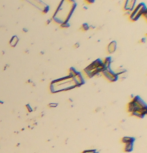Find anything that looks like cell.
Returning a JSON list of instances; mask_svg holds the SVG:
<instances>
[{
    "label": "cell",
    "mask_w": 147,
    "mask_h": 153,
    "mask_svg": "<svg viewBox=\"0 0 147 153\" xmlns=\"http://www.w3.org/2000/svg\"><path fill=\"white\" fill-rule=\"evenodd\" d=\"M86 2H87L88 4H92V3H94L95 2V0H85Z\"/></svg>",
    "instance_id": "d6986e66"
},
{
    "label": "cell",
    "mask_w": 147,
    "mask_h": 153,
    "mask_svg": "<svg viewBox=\"0 0 147 153\" xmlns=\"http://www.w3.org/2000/svg\"><path fill=\"white\" fill-rule=\"evenodd\" d=\"M82 153H99L97 149H86Z\"/></svg>",
    "instance_id": "9a60e30c"
},
{
    "label": "cell",
    "mask_w": 147,
    "mask_h": 153,
    "mask_svg": "<svg viewBox=\"0 0 147 153\" xmlns=\"http://www.w3.org/2000/svg\"><path fill=\"white\" fill-rule=\"evenodd\" d=\"M102 75H103L104 78H106L107 81L111 82V83H114V82L118 81L119 76L115 73L114 70H112L111 68H104V70L102 71Z\"/></svg>",
    "instance_id": "5b68a950"
},
{
    "label": "cell",
    "mask_w": 147,
    "mask_h": 153,
    "mask_svg": "<svg viewBox=\"0 0 147 153\" xmlns=\"http://www.w3.org/2000/svg\"><path fill=\"white\" fill-rule=\"evenodd\" d=\"M103 70H104L103 61L101 59H96L93 61V62H91L88 66L84 68V73H85V75L88 78H92V77L101 74Z\"/></svg>",
    "instance_id": "3957f363"
},
{
    "label": "cell",
    "mask_w": 147,
    "mask_h": 153,
    "mask_svg": "<svg viewBox=\"0 0 147 153\" xmlns=\"http://www.w3.org/2000/svg\"><path fill=\"white\" fill-rule=\"evenodd\" d=\"M146 115H147V111H146Z\"/></svg>",
    "instance_id": "ffe728a7"
},
{
    "label": "cell",
    "mask_w": 147,
    "mask_h": 153,
    "mask_svg": "<svg viewBox=\"0 0 147 153\" xmlns=\"http://www.w3.org/2000/svg\"><path fill=\"white\" fill-rule=\"evenodd\" d=\"M57 106H58L57 103H50L49 104V107H57Z\"/></svg>",
    "instance_id": "e0dca14e"
},
{
    "label": "cell",
    "mask_w": 147,
    "mask_h": 153,
    "mask_svg": "<svg viewBox=\"0 0 147 153\" xmlns=\"http://www.w3.org/2000/svg\"><path fill=\"white\" fill-rule=\"evenodd\" d=\"M146 36H147V34H146Z\"/></svg>",
    "instance_id": "44dd1931"
},
{
    "label": "cell",
    "mask_w": 147,
    "mask_h": 153,
    "mask_svg": "<svg viewBox=\"0 0 147 153\" xmlns=\"http://www.w3.org/2000/svg\"><path fill=\"white\" fill-rule=\"evenodd\" d=\"M89 28L90 26L88 23H83V24L81 25V30H82V31H87V30H89Z\"/></svg>",
    "instance_id": "5bb4252c"
},
{
    "label": "cell",
    "mask_w": 147,
    "mask_h": 153,
    "mask_svg": "<svg viewBox=\"0 0 147 153\" xmlns=\"http://www.w3.org/2000/svg\"><path fill=\"white\" fill-rule=\"evenodd\" d=\"M71 78L73 79L74 82H75V84H76L77 87L82 86L83 84L85 83V79H84L82 73H81V72H79V71H77L76 73L71 77Z\"/></svg>",
    "instance_id": "52a82bcc"
},
{
    "label": "cell",
    "mask_w": 147,
    "mask_h": 153,
    "mask_svg": "<svg viewBox=\"0 0 147 153\" xmlns=\"http://www.w3.org/2000/svg\"><path fill=\"white\" fill-rule=\"evenodd\" d=\"M147 107L145 108H142L139 106V104L136 102V101H134L133 99H131L128 102L127 104V111L129 112L130 114L133 113V112H136V111H139V110H143V109H146Z\"/></svg>",
    "instance_id": "8992f818"
},
{
    "label": "cell",
    "mask_w": 147,
    "mask_h": 153,
    "mask_svg": "<svg viewBox=\"0 0 147 153\" xmlns=\"http://www.w3.org/2000/svg\"><path fill=\"white\" fill-rule=\"evenodd\" d=\"M103 65H104V68H111V64H112V58L110 56H107L105 57L103 60Z\"/></svg>",
    "instance_id": "8fae6325"
},
{
    "label": "cell",
    "mask_w": 147,
    "mask_h": 153,
    "mask_svg": "<svg viewBox=\"0 0 147 153\" xmlns=\"http://www.w3.org/2000/svg\"><path fill=\"white\" fill-rule=\"evenodd\" d=\"M76 8L75 0H61L56 9L52 19L60 25L68 22Z\"/></svg>",
    "instance_id": "6da1fadb"
},
{
    "label": "cell",
    "mask_w": 147,
    "mask_h": 153,
    "mask_svg": "<svg viewBox=\"0 0 147 153\" xmlns=\"http://www.w3.org/2000/svg\"><path fill=\"white\" fill-rule=\"evenodd\" d=\"M146 40H147V37H143V38H142L141 40H140V43H145L146 42Z\"/></svg>",
    "instance_id": "ac0fdd59"
},
{
    "label": "cell",
    "mask_w": 147,
    "mask_h": 153,
    "mask_svg": "<svg viewBox=\"0 0 147 153\" xmlns=\"http://www.w3.org/2000/svg\"><path fill=\"white\" fill-rule=\"evenodd\" d=\"M17 43H18V37H16V36H13L12 39L9 41V44H10L11 46H13V47L15 46Z\"/></svg>",
    "instance_id": "4fadbf2b"
},
{
    "label": "cell",
    "mask_w": 147,
    "mask_h": 153,
    "mask_svg": "<svg viewBox=\"0 0 147 153\" xmlns=\"http://www.w3.org/2000/svg\"><path fill=\"white\" fill-rule=\"evenodd\" d=\"M116 50H117V42L115 40H112L107 45V52L109 54H113L116 52Z\"/></svg>",
    "instance_id": "9c48e42d"
},
{
    "label": "cell",
    "mask_w": 147,
    "mask_h": 153,
    "mask_svg": "<svg viewBox=\"0 0 147 153\" xmlns=\"http://www.w3.org/2000/svg\"><path fill=\"white\" fill-rule=\"evenodd\" d=\"M142 16H143V17L145 18V20L147 21V7H146L145 11H144V13H143V15H142Z\"/></svg>",
    "instance_id": "2e32d148"
},
{
    "label": "cell",
    "mask_w": 147,
    "mask_h": 153,
    "mask_svg": "<svg viewBox=\"0 0 147 153\" xmlns=\"http://www.w3.org/2000/svg\"><path fill=\"white\" fill-rule=\"evenodd\" d=\"M146 4L144 3V2H139V3H137L136 5H135L134 8L132 9L131 11L129 12V19L130 21H132V22H135V21L139 20V18L141 17L142 15H143L144 11H145L146 9Z\"/></svg>",
    "instance_id": "277c9868"
},
{
    "label": "cell",
    "mask_w": 147,
    "mask_h": 153,
    "mask_svg": "<svg viewBox=\"0 0 147 153\" xmlns=\"http://www.w3.org/2000/svg\"><path fill=\"white\" fill-rule=\"evenodd\" d=\"M133 150H134V143H129V144L124 145V148H123V151L125 153H131Z\"/></svg>",
    "instance_id": "7c38bea8"
},
{
    "label": "cell",
    "mask_w": 147,
    "mask_h": 153,
    "mask_svg": "<svg viewBox=\"0 0 147 153\" xmlns=\"http://www.w3.org/2000/svg\"><path fill=\"white\" fill-rule=\"evenodd\" d=\"M137 4V0H124V4H123V9L126 12L129 13Z\"/></svg>",
    "instance_id": "ba28073f"
},
{
    "label": "cell",
    "mask_w": 147,
    "mask_h": 153,
    "mask_svg": "<svg viewBox=\"0 0 147 153\" xmlns=\"http://www.w3.org/2000/svg\"><path fill=\"white\" fill-rule=\"evenodd\" d=\"M77 86L75 82L73 81V79L67 75L66 77H62V78H59L51 82L50 91L52 93H56V92H61V91L71 90V89H74Z\"/></svg>",
    "instance_id": "7a4b0ae2"
},
{
    "label": "cell",
    "mask_w": 147,
    "mask_h": 153,
    "mask_svg": "<svg viewBox=\"0 0 147 153\" xmlns=\"http://www.w3.org/2000/svg\"><path fill=\"white\" fill-rule=\"evenodd\" d=\"M135 142V138L132 136H123L121 138V143H123L124 145L129 144V143H134Z\"/></svg>",
    "instance_id": "30bf717a"
}]
</instances>
